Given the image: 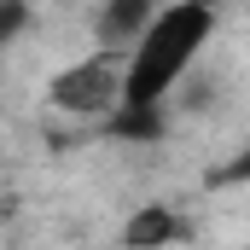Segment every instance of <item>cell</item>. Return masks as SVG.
Here are the masks:
<instances>
[{"mask_svg": "<svg viewBox=\"0 0 250 250\" xmlns=\"http://www.w3.org/2000/svg\"><path fill=\"white\" fill-rule=\"evenodd\" d=\"M29 29V0H0V53Z\"/></svg>", "mask_w": 250, "mask_h": 250, "instance_id": "obj_6", "label": "cell"}, {"mask_svg": "<svg viewBox=\"0 0 250 250\" xmlns=\"http://www.w3.org/2000/svg\"><path fill=\"white\" fill-rule=\"evenodd\" d=\"M192 227H187V215L181 209H169V204H146V209H134L123 221V233H117V245L123 250H169V245H181Z\"/></svg>", "mask_w": 250, "mask_h": 250, "instance_id": "obj_3", "label": "cell"}, {"mask_svg": "<svg viewBox=\"0 0 250 250\" xmlns=\"http://www.w3.org/2000/svg\"><path fill=\"white\" fill-rule=\"evenodd\" d=\"M117 99H123V53L117 47H99L87 59L64 64L47 82V105L64 117H105Z\"/></svg>", "mask_w": 250, "mask_h": 250, "instance_id": "obj_2", "label": "cell"}, {"mask_svg": "<svg viewBox=\"0 0 250 250\" xmlns=\"http://www.w3.org/2000/svg\"><path fill=\"white\" fill-rule=\"evenodd\" d=\"M169 134V111L163 105H111L105 111V140H123V146H157Z\"/></svg>", "mask_w": 250, "mask_h": 250, "instance_id": "obj_5", "label": "cell"}, {"mask_svg": "<svg viewBox=\"0 0 250 250\" xmlns=\"http://www.w3.org/2000/svg\"><path fill=\"white\" fill-rule=\"evenodd\" d=\"M187 6H204V12H221L227 0H187Z\"/></svg>", "mask_w": 250, "mask_h": 250, "instance_id": "obj_7", "label": "cell"}, {"mask_svg": "<svg viewBox=\"0 0 250 250\" xmlns=\"http://www.w3.org/2000/svg\"><path fill=\"white\" fill-rule=\"evenodd\" d=\"M209 35H215V12L187 0L157 6V18L134 35V47H123V105H163L187 82Z\"/></svg>", "mask_w": 250, "mask_h": 250, "instance_id": "obj_1", "label": "cell"}, {"mask_svg": "<svg viewBox=\"0 0 250 250\" xmlns=\"http://www.w3.org/2000/svg\"><path fill=\"white\" fill-rule=\"evenodd\" d=\"M157 6L163 0H105L99 6V18H93V35H99V47H134V35L157 18Z\"/></svg>", "mask_w": 250, "mask_h": 250, "instance_id": "obj_4", "label": "cell"}]
</instances>
